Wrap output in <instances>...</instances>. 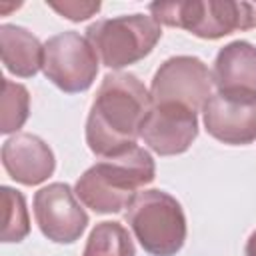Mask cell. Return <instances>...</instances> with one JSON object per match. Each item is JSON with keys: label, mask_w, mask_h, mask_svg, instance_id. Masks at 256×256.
I'll return each mask as SVG.
<instances>
[{"label": "cell", "mask_w": 256, "mask_h": 256, "mask_svg": "<svg viewBox=\"0 0 256 256\" xmlns=\"http://www.w3.org/2000/svg\"><path fill=\"white\" fill-rule=\"evenodd\" d=\"M2 166L18 184L36 186L54 174L56 158L40 136L16 132L2 144Z\"/></svg>", "instance_id": "11"}, {"label": "cell", "mask_w": 256, "mask_h": 256, "mask_svg": "<svg viewBox=\"0 0 256 256\" xmlns=\"http://www.w3.org/2000/svg\"><path fill=\"white\" fill-rule=\"evenodd\" d=\"M82 256H136L130 232L120 222H98L86 240Z\"/></svg>", "instance_id": "14"}, {"label": "cell", "mask_w": 256, "mask_h": 256, "mask_svg": "<svg viewBox=\"0 0 256 256\" xmlns=\"http://www.w3.org/2000/svg\"><path fill=\"white\" fill-rule=\"evenodd\" d=\"M212 84L218 94L256 98V46L246 40L222 46L214 58Z\"/></svg>", "instance_id": "12"}, {"label": "cell", "mask_w": 256, "mask_h": 256, "mask_svg": "<svg viewBox=\"0 0 256 256\" xmlns=\"http://www.w3.org/2000/svg\"><path fill=\"white\" fill-rule=\"evenodd\" d=\"M198 136V114L182 104H152L140 138L160 156H176L186 152Z\"/></svg>", "instance_id": "9"}, {"label": "cell", "mask_w": 256, "mask_h": 256, "mask_svg": "<svg viewBox=\"0 0 256 256\" xmlns=\"http://www.w3.org/2000/svg\"><path fill=\"white\" fill-rule=\"evenodd\" d=\"M0 54L4 68L18 78H32L42 70L44 44L24 26H0Z\"/></svg>", "instance_id": "13"}, {"label": "cell", "mask_w": 256, "mask_h": 256, "mask_svg": "<svg viewBox=\"0 0 256 256\" xmlns=\"http://www.w3.org/2000/svg\"><path fill=\"white\" fill-rule=\"evenodd\" d=\"M244 256H256V230L248 236L246 246H244Z\"/></svg>", "instance_id": "18"}, {"label": "cell", "mask_w": 256, "mask_h": 256, "mask_svg": "<svg viewBox=\"0 0 256 256\" xmlns=\"http://www.w3.org/2000/svg\"><path fill=\"white\" fill-rule=\"evenodd\" d=\"M150 16L164 26L182 28L204 40H218L256 26V6L236 0H174L152 2Z\"/></svg>", "instance_id": "3"}, {"label": "cell", "mask_w": 256, "mask_h": 256, "mask_svg": "<svg viewBox=\"0 0 256 256\" xmlns=\"http://www.w3.org/2000/svg\"><path fill=\"white\" fill-rule=\"evenodd\" d=\"M126 222L150 256H176L186 242V216L180 202L158 188L142 190L126 210Z\"/></svg>", "instance_id": "4"}, {"label": "cell", "mask_w": 256, "mask_h": 256, "mask_svg": "<svg viewBox=\"0 0 256 256\" xmlns=\"http://www.w3.org/2000/svg\"><path fill=\"white\" fill-rule=\"evenodd\" d=\"M0 132H18L30 116V92L24 84L2 78V100H0Z\"/></svg>", "instance_id": "15"}, {"label": "cell", "mask_w": 256, "mask_h": 256, "mask_svg": "<svg viewBox=\"0 0 256 256\" xmlns=\"http://www.w3.org/2000/svg\"><path fill=\"white\" fill-rule=\"evenodd\" d=\"M156 178V164L142 146L102 158L82 172L74 184L78 200L96 214H116L128 208L138 190Z\"/></svg>", "instance_id": "2"}, {"label": "cell", "mask_w": 256, "mask_h": 256, "mask_svg": "<svg viewBox=\"0 0 256 256\" xmlns=\"http://www.w3.org/2000/svg\"><path fill=\"white\" fill-rule=\"evenodd\" d=\"M2 206H4V224H2V242H22L30 234V216L26 208V198L20 190L2 186Z\"/></svg>", "instance_id": "16"}, {"label": "cell", "mask_w": 256, "mask_h": 256, "mask_svg": "<svg viewBox=\"0 0 256 256\" xmlns=\"http://www.w3.org/2000/svg\"><path fill=\"white\" fill-rule=\"evenodd\" d=\"M212 72L198 56H172L160 64L150 84L152 104H182L194 112L210 98Z\"/></svg>", "instance_id": "7"}, {"label": "cell", "mask_w": 256, "mask_h": 256, "mask_svg": "<svg viewBox=\"0 0 256 256\" xmlns=\"http://www.w3.org/2000/svg\"><path fill=\"white\" fill-rule=\"evenodd\" d=\"M162 38V26L148 14H122L102 18L86 28V40L92 44L98 60L120 70L146 58Z\"/></svg>", "instance_id": "5"}, {"label": "cell", "mask_w": 256, "mask_h": 256, "mask_svg": "<svg viewBox=\"0 0 256 256\" xmlns=\"http://www.w3.org/2000/svg\"><path fill=\"white\" fill-rule=\"evenodd\" d=\"M66 182H52L34 194L32 210L40 232L56 244L76 242L88 226V214Z\"/></svg>", "instance_id": "8"}, {"label": "cell", "mask_w": 256, "mask_h": 256, "mask_svg": "<svg viewBox=\"0 0 256 256\" xmlns=\"http://www.w3.org/2000/svg\"><path fill=\"white\" fill-rule=\"evenodd\" d=\"M150 106V90L136 74H106L86 118L88 148L100 158H110L136 146Z\"/></svg>", "instance_id": "1"}, {"label": "cell", "mask_w": 256, "mask_h": 256, "mask_svg": "<svg viewBox=\"0 0 256 256\" xmlns=\"http://www.w3.org/2000/svg\"><path fill=\"white\" fill-rule=\"evenodd\" d=\"M54 12H58L62 18L70 22H82L94 16L100 10V2H78V0H66V2H46Z\"/></svg>", "instance_id": "17"}, {"label": "cell", "mask_w": 256, "mask_h": 256, "mask_svg": "<svg viewBox=\"0 0 256 256\" xmlns=\"http://www.w3.org/2000/svg\"><path fill=\"white\" fill-rule=\"evenodd\" d=\"M98 56L92 44L76 30L50 36L44 42L42 72L62 92H86L98 74Z\"/></svg>", "instance_id": "6"}, {"label": "cell", "mask_w": 256, "mask_h": 256, "mask_svg": "<svg viewBox=\"0 0 256 256\" xmlns=\"http://www.w3.org/2000/svg\"><path fill=\"white\" fill-rule=\"evenodd\" d=\"M206 132L228 146H246L256 140V98L210 94L202 106Z\"/></svg>", "instance_id": "10"}]
</instances>
